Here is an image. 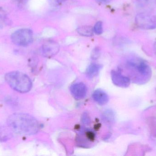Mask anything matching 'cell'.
I'll use <instances>...</instances> for the list:
<instances>
[{
  "label": "cell",
  "mask_w": 156,
  "mask_h": 156,
  "mask_svg": "<svg viewBox=\"0 0 156 156\" xmlns=\"http://www.w3.org/2000/svg\"><path fill=\"white\" fill-rule=\"evenodd\" d=\"M6 122L10 130L20 134L32 135L39 130L38 121L27 114H13L7 118Z\"/></svg>",
  "instance_id": "1"
},
{
  "label": "cell",
  "mask_w": 156,
  "mask_h": 156,
  "mask_svg": "<svg viewBox=\"0 0 156 156\" xmlns=\"http://www.w3.org/2000/svg\"><path fill=\"white\" fill-rule=\"evenodd\" d=\"M125 67L128 71L131 81L139 85L147 83L152 75V69L145 60L133 57L126 60Z\"/></svg>",
  "instance_id": "2"
},
{
  "label": "cell",
  "mask_w": 156,
  "mask_h": 156,
  "mask_svg": "<svg viewBox=\"0 0 156 156\" xmlns=\"http://www.w3.org/2000/svg\"><path fill=\"white\" fill-rule=\"evenodd\" d=\"M8 85L14 90L21 93H26L32 89V82L30 78L23 72L13 71L5 75Z\"/></svg>",
  "instance_id": "3"
},
{
  "label": "cell",
  "mask_w": 156,
  "mask_h": 156,
  "mask_svg": "<svg viewBox=\"0 0 156 156\" xmlns=\"http://www.w3.org/2000/svg\"><path fill=\"white\" fill-rule=\"evenodd\" d=\"M11 39L14 44L18 46H26L33 41V33L27 28L19 29L12 34Z\"/></svg>",
  "instance_id": "4"
},
{
  "label": "cell",
  "mask_w": 156,
  "mask_h": 156,
  "mask_svg": "<svg viewBox=\"0 0 156 156\" xmlns=\"http://www.w3.org/2000/svg\"><path fill=\"white\" fill-rule=\"evenodd\" d=\"M136 25L145 30H152L156 28V16L147 13L136 15L135 17Z\"/></svg>",
  "instance_id": "5"
},
{
  "label": "cell",
  "mask_w": 156,
  "mask_h": 156,
  "mask_svg": "<svg viewBox=\"0 0 156 156\" xmlns=\"http://www.w3.org/2000/svg\"><path fill=\"white\" fill-rule=\"evenodd\" d=\"M111 78L114 84L121 88H127L131 82V80L128 77L123 75L121 72L117 71H112Z\"/></svg>",
  "instance_id": "6"
},
{
  "label": "cell",
  "mask_w": 156,
  "mask_h": 156,
  "mask_svg": "<svg viewBox=\"0 0 156 156\" xmlns=\"http://www.w3.org/2000/svg\"><path fill=\"white\" fill-rule=\"evenodd\" d=\"M59 49L60 46L57 42L52 40L48 41L42 46V54L46 57H51L56 55Z\"/></svg>",
  "instance_id": "7"
},
{
  "label": "cell",
  "mask_w": 156,
  "mask_h": 156,
  "mask_svg": "<svg viewBox=\"0 0 156 156\" xmlns=\"http://www.w3.org/2000/svg\"><path fill=\"white\" fill-rule=\"evenodd\" d=\"M87 89L85 84L82 82H77L73 84L70 88V92L73 97L80 100L83 99L86 96Z\"/></svg>",
  "instance_id": "8"
},
{
  "label": "cell",
  "mask_w": 156,
  "mask_h": 156,
  "mask_svg": "<svg viewBox=\"0 0 156 156\" xmlns=\"http://www.w3.org/2000/svg\"><path fill=\"white\" fill-rule=\"evenodd\" d=\"M94 100L100 105H105L109 101L108 95L103 91L97 89L93 93L92 95Z\"/></svg>",
  "instance_id": "9"
},
{
  "label": "cell",
  "mask_w": 156,
  "mask_h": 156,
  "mask_svg": "<svg viewBox=\"0 0 156 156\" xmlns=\"http://www.w3.org/2000/svg\"><path fill=\"white\" fill-rule=\"evenodd\" d=\"M101 69V66L99 64L96 63L90 64L86 70V76L90 78H92L97 76Z\"/></svg>",
  "instance_id": "10"
},
{
  "label": "cell",
  "mask_w": 156,
  "mask_h": 156,
  "mask_svg": "<svg viewBox=\"0 0 156 156\" xmlns=\"http://www.w3.org/2000/svg\"><path fill=\"white\" fill-rule=\"evenodd\" d=\"M11 130L0 124V142H5L12 137Z\"/></svg>",
  "instance_id": "11"
},
{
  "label": "cell",
  "mask_w": 156,
  "mask_h": 156,
  "mask_svg": "<svg viewBox=\"0 0 156 156\" xmlns=\"http://www.w3.org/2000/svg\"><path fill=\"white\" fill-rule=\"evenodd\" d=\"M78 34L82 36L91 37L93 36L94 31L93 28L89 26H82L77 29Z\"/></svg>",
  "instance_id": "12"
},
{
  "label": "cell",
  "mask_w": 156,
  "mask_h": 156,
  "mask_svg": "<svg viewBox=\"0 0 156 156\" xmlns=\"http://www.w3.org/2000/svg\"><path fill=\"white\" fill-rule=\"evenodd\" d=\"M150 133L154 137H156V117H151L147 120Z\"/></svg>",
  "instance_id": "13"
},
{
  "label": "cell",
  "mask_w": 156,
  "mask_h": 156,
  "mask_svg": "<svg viewBox=\"0 0 156 156\" xmlns=\"http://www.w3.org/2000/svg\"><path fill=\"white\" fill-rule=\"evenodd\" d=\"M94 33L98 35H100L102 34L103 32V24L101 21L97 22L93 28Z\"/></svg>",
  "instance_id": "14"
},
{
  "label": "cell",
  "mask_w": 156,
  "mask_h": 156,
  "mask_svg": "<svg viewBox=\"0 0 156 156\" xmlns=\"http://www.w3.org/2000/svg\"><path fill=\"white\" fill-rule=\"evenodd\" d=\"M104 117L105 120L110 122H112L114 120V114L112 111H106L105 112Z\"/></svg>",
  "instance_id": "15"
},
{
  "label": "cell",
  "mask_w": 156,
  "mask_h": 156,
  "mask_svg": "<svg viewBox=\"0 0 156 156\" xmlns=\"http://www.w3.org/2000/svg\"><path fill=\"white\" fill-rule=\"evenodd\" d=\"M100 55V49L99 48L95 47L92 51L91 57L93 59H96Z\"/></svg>",
  "instance_id": "16"
},
{
  "label": "cell",
  "mask_w": 156,
  "mask_h": 156,
  "mask_svg": "<svg viewBox=\"0 0 156 156\" xmlns=\"http://www.w3.org/2000/svg\"><path fill=\"white\" fill-rule=\"evenodd\" d=\"M67 0H49L50 3L54 5H58L62 4Z\"/></svg>",
  "instance_id": "17"
},
{
  "label": "cell",
  "mask_w": 156,
  "mask_h": 156,
  "mask_svg": "<svg viewBox=\"0 0 156 156\" xmlns=\"http://www.w3.org/2000/svg\"><path fill=\"white\" fill-rule=\"evenodd\" d=\"M82 121L84 124H88L90 123V118L86 114H85L83 116Z\"/></svg>",
  "instance_id": "18"
},
{
  "label": "cell",
  "mask_w": 156,
  "mask_h": 156,
  "mask_svg": "<svg viewBox=\"0 0 156 156\" xmlns=\"http://www.w3.org/2000/svg\"><path fill=\"white\" fill-rule=\"evenodd\" d=\"M137 3L141 6L145 5L148 2V0H137Z\"/></svg>",
  "instance_id": "19"
},
{
  "label": "cell",
  "mask_w": 156,
  "mask_h": 156,
  "mask_svg": "<svg viewBox=\"0 0 156 156\" xmlns=\"http://www.w3.org/2000/svg\"><path fill=\"white\" fill-rule=\"evenodd\" d=\"M95 1H96V2H99L105 3L109 2L111 0H95Z\"/></svg>",
  "instance_id": "20"
},
{
  "label": "cell",
  "mask_w": 156,
  "mask_h": 156,
  "mask_svg": "<svg viewBox=\"0 0 156 156\" xmlns=\"http://www.w3.org/2000/svg\"><path fill=\"white\" fill-rule=\"evenodd\" d=\"M18 1H19L21 3L23 4L26 3L27 2V0H18Z\"/></svg>",
  "instance_id": "21"
},
{
  "label": "cell",
  "mask_w": 156,
  "mask_h": 156,
  "mask_svg": "<svg viewBox=\"0 0 156 156\" xmlns=\"http://www.w3.org/2000/svg\"><path fill=\"white\" fill-rule=\"evenodd\" d=\"M154 49L155 52L156 54V42L154 45Z\"/></svg>",
  "instance_id": "22"
},
{
  "label": "cell",
  "mask_w": 156,
  "mask_h": 156,
  "mask_svg": "<svg viewBox=\"0 0 156 156\" xmlns=\"http://www.w3.org/2000/svg\"><path fill=\"white\" fill-rule=\"evenodd\" d=\"M155 4H156V0H155Z\"/></svg>",
  "instance_id": "23"
}]
</instances>
